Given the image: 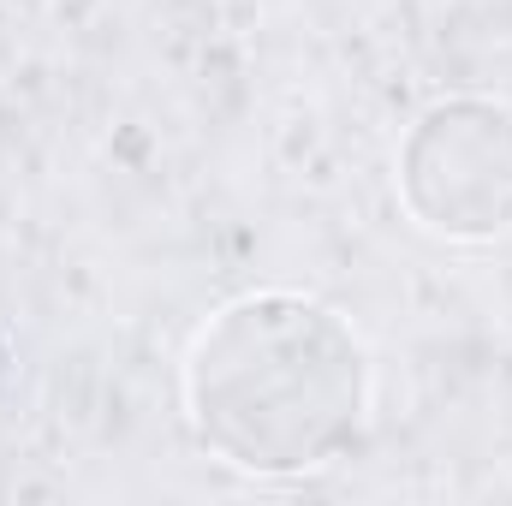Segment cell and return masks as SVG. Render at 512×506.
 Listing matches in <instances>:
<instances>
[{"label": "cell", "mask_w": 512, "mask_h": 506, "mask_svg": "<svg viewBox=\"0 0 512 506\" xmlns=\"http://www.w3.org/2000/svg\"><path fill=\"white\" fill-rule=\"evenodd\" d=\"M376 370L364 334L322 298L245 292L185 358L197 441L251 477H310L364 441Z\"/></svg>", "instance_id": "cell-1"}, {"label": "cell", "mask_w": 512, "mask_h": 506, "mask_svg": "<svg viewBox=\"0 0 512 506\" xmlns=\"http://www.w3.org/2000/svg\"><path fill=\"white\" fill-rule=\"evenodd\" d=\"M399 203L447 245L512 233V108L495 96L429 102L399 143Z\"/></svg>", "instance_id": "cell-2"}]
</instances>
